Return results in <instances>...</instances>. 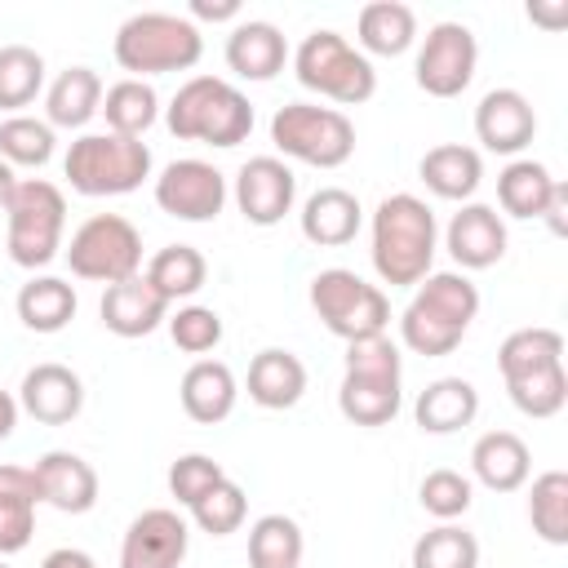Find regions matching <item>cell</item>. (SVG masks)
I'll list each match as a JSON object with an SVG mask.
<instances>
[{
	"instance_id": "31",
	"label": "cell",
	"mask_w": 568,
	"mask_h": 568,
	"mask_svg": "<svg viewBox=\"0 0 568 568\" xmlns=\"http://www.w3.org/2000/svg\"><path fill=\"white\" fill-rule=\"evenodd\" d=\"M18 320L31 328V333H62L71 320H75V288L58 275H31L22 288H18Z\"/></svg>"
},
{
	"instance_id": "38",
	"label": "cell",
	"mask_w": 568,
	"mask_h": 568,
	"mask_svg": "<svg viewBox=\"0 0 568 568\" xmlns=\"http://www.w3.org/2000/svg\"><path fill=\"white\" fill-rule=\"evenodd\" d=\"M528 524L541 541L550 546H568V475L564 470H546L532 479L528 493Z\"/></svg>"
},
{
	"instance_id": "36",
	"label": "cell",
	"mask_w": 568,
	"mask_h": 568,
	"mask_svg": "<svg viewBox=\"0 0 568 568\" xmlns=\"http://www.w3.org/2000/svg\"><path fill=\"white\" fill-rule=\"evenodd\" d=\"M302 550V528L288 515H262L248 528V568H297Z\"/></svg>"
},
{
	"instance_id": "41",
	"label": "cell",
	"mask_w": 568,
	"mask_h": 568,
	"mask_svg": "<svg viewBox=\"0 0 568 568\" xmlns=\"http://www.w3.org/2000/svg\"><path fill=\"white\" fill-rule=\"evenodd\" d=\"M191 510V519H195V528L200 532H209V537H226V532H235L240 524H244V515H248V497H244V488L235 484V479H217L195 506H186Z\"/></svg>"
},
{
	"instance_id": "42",
	"label": "cell",
	"mask_w": 568,
	"mask_h": 568,
	"mask_svg": "<svg viewBox=\"0 0 568 568\" xmlns=\"http://www.w3.org/2000/svg\"><path fill=\"white\" fill-rule=\"evenodd\" d=\"M506 390L524 417H555L568 404V373H564V364H555V368H541L532 377L506 382Z\"/></svg>"
},
{
	"instance_id": "28",
	"label": "cell",
	"mask_w": 568,
	"mask_h": 568,
	"mask_svg": "<svg viewBox=\"0 0 568 568\" xmlns=\"http://www.w3.org/2000/svg\"><path fill=\"white\" fill-rule=\"evenodd\" d=\"M475 413H479V390L466 377H435L413 404V417L426 435H453L470 426Z\"/></svg>"
},
{
	"instance_id": "45",
	"label": "cell",
	"mask_w": 568,
	"mask_h": 568,
	"mask_svg": "<svg viewBox=\"0 0 568 568\" xmlns=\"http://www.w3.org/2000/svg\"><path fill=\"white\" fill-rule=\"evenodd\" d=\"M217 479H226V470L209 453H182L169 466V493L178 497V506H195Z\"/></svg>"
},
{
	"instance_id": "14",
	"label": "cell",
	"mask_w": 568,
	"mask_h": 568,
	"mask_svg": "<svg viewBox=\"0 0 568 568\" xmlns=\"http://www.w3.org/2000/svg\"><path fill=\"white\" fill-rule=\"evenodd\" d=\"M293 200H297V178L280 155H253L240 164L235 204H240L244 222L275 226V222H284V213H293Z\"/></svg>"
},
{
	"instance_id": "35",
	"label": "cell",
	"mask_w": 568,
	"mask_h": 568,
	"mask_svg": "<svg viewBox=\"0 0 568 568\" xmlns=\"http://www.w3.org/2000/svg\"><path fill=\"white\" fill-rule=\"evenodd\" d=\"M102 115H106V133L120 138H142L155 115H160V98L146 80H115L111 89H102Z\"/></svg>"
},
{
	"instance_id": "7",
	"label": "cell",
	"mask_w": 568,
	"mask_h": 568,
	"mask_svg": "<svg viewBox=\"0 0 568 568\" xmlns=\"http://www.w3.org/2000/svg\"><path fill=\"white\" fill-rule=\"evenodd\" d=\"M293 71H297V84H302V89H311V93H320V98H328V102H342V106H359V102H368L373 89H377L373 62H368L346 36H337V31H328V27L311 31V36L297 44Z\"/></svg>"
},
{
	"instance_id": "17",
	"label": "cell",
	"mask_w": 568,
	"mask_h": 568,
	"mask_svg": "<svg viewBox=\"0 0 568 568\" xmlns=\"http://www.w3.org/2000/svg\"><path fill=\"white\" fill-rule=\"evenodd\" d=\"M537 133V111L519 89H488L475 106V138L493 155H519Z\"/></svg>"
},
{
	"instance_id": "18",
	"label": "cell",
	"mask_w": 568,
	"mask_h": 568,
	"mask_svg": "<svg viewBox=\"0 0 568 568\" xmlns=\"http://www.w3.org/2000/svg\"><path fill=\"white\" fill-rule=\"evenodd\" d=\"M36 493L44 506L62 510V515H84L98 506V470L80 457V453H67V448H53L44 453L36 466Z\"/></svg>"
},
{
	"instance_id": "4",
	"label": "cell",
	"mask_w": 568,
	"mask_h": 568,
	"mask_svg": "<svg viewBox=\"0 0 568 568\" xmlns=\"http://www.w3.org/2000/svg\"><path fill=\"white\" fill-rule=\"evenodd\" d=\"M111 53L129 71V80L164 75V71H191L204 53V36L182 13L146 9V13H133V18L120 22V31L111 40Z\"/></svg>"
},
{
	"instance_id": "19",
	"label": "cell",
	"mask_w": 568,
	"mask_h": 568,
	"mask_svg": "<svg viewBox=\"0 0 568 568\" xmlns=\"http://www.w3.org/2000/svg\"><path fill=\"white\" fill-rule=\"evenodd\" d=\"M18 408L44 426H67L84 408V382L67 364H36L18 386Z\"/></svg>"
},
{
	"instance_id": "25",
	"label": "cell",
	"mask_w": 568,
	"mask_h": 568,
	"mask_svg": "<svg viewBox=\"0 0 568 568\" xmlns=\"http://www.w3.org/2000/svg\"><path fill=\"white\" fill-rule=\"evenodd\" d=\"M306 395V364L284 351V346H266L253 355L248 364V399L257 408H293Z\"/></svg>"
},
{
	"instance_id": "32",
	"label": "cell",
	"mask_w": 568,
	"mask_h": 568,
	"mask_svg": "<svg viewBox=\"0 0 568 568\" xmlns=\"http://www.w3.org/2000/svg\"><path fill=\"white\" fill-rule=\"evenodd\" d=\"M146 284L173 306V302H182V297H195L200 288H204V280H209V262H204V253L195 248V244H164L151 262H146Z\"/></svg>"
},
{
	"instance_id": "52",
	"label": "cell",
	"mask_w": 568,
	"mask_h": 568,
	"mask_svg": "<svg viewBox=\"0 0 568 568\" xmlns=\"http://www.w3.org/2000/svg\"><path fill=\"white\" fill-rule=\"evenodd\" d=\"M0 568H9V564H4V559H0Z\"/></svg>"
},
{
	"instance_id": "46",
	"label": "cell",
	"mask_w": 568,
	"mask_h": 568,
	"mask_svg": "<svg viewBox=\"0 0 568 568\" xmlns=\"http://www.w3.org/2000/svg\"><path fill=\"white\" fill-rule=\"evenodd\" d=\"M191 13L204 22H226L240 18V0H191Z\"/></svg>"
},
{
	"instance_id": "9",
	"label": "cell",
	"mask_w": 568,
	"mask_h": 568,
	"mask_svg": "<svg viewBox=\"0 0 568 568\" xmlns=\"http://www.w3.org/2000/svg\"><path fill=\"white\" fill-rule=\"evenodd\" d=\"M311 306L320 315V324L342 337L346 346L351 342H364V337H382L386 324H390V302L377 284H368L364 275L346 271V266H328L311 280Z\"/></svg>"
},
{
	"instance_id": "23",
	"label": "cell",
	"mask_w": 568,
	"mask_h": 568,
	"mask_svg": "<svg viewBox=\"0 0 568 568\" xmlns=\"http://www.w3.org/2000/svg\"><path fill=\"white\" fill-rule=\"evenodd\" d=\"M178 395H182V408H186L191 422L217 426V422L231 417L240 386H235V373H231L222 359H195V364L182 373Z\"/></svg>"
},
{
	"instance_id": "5",
	"label": "cell",
	"mask_w": 568,
	"mask_h": 568,
	"mask_svg": "<svg viewBox=\"0 0 568 568\" xmlns=\"http://www.w3.org/2000/svg\"><path fill=\"white\" fill-rule=\"evenodd\" d=\"M399 377H404V359L399 346L382 333V337H364L346 346V373L337 386V408L346 422L355 426H386L399 413Z\"/></svg>"
},
{
	"instance_id": "2",
	"label": "cell",
	"mask_w": 568,
	"mask_h": 568,
	"mask_svg": "<svg viewBox=\"0 0 568 568\" xmlns=\"http://www.w3.org/2000/svg\"><path fill=\"white\" fill-rule=\"evenodd\" d=\"M479 315V288L462 271H430L399 315V337L413 355H453Z\"/></svg>"
},
{
	"instance_id": "34",
	"label": "cell",
	"mask_w": 568,
	"mask_h": 568,
	"mask_svg": "<svg viewBox=\"0 0 568 568\" xmlns=\"http://www.w3.org/2000/svg\"><path fill=\"white\" fill-rule=\"evenodd\" d=\"M555 364H564V337L555 328H515L497 346L501 382H519V377H532V373L555 368Z\"/></svg>"
},
{
	"instance_id": "16",
	"label": "cell",
	"mask_w": 568,
	"mask_h": 568,
	"mask_svg": "<svg viewBox=\"0 0 568 568\" xmlns=\"http://www.w3.org/2000/svg\"><path fill=\"white\" fill-rule=\"evenodd\" d=\"M444 248L462 271H488L506 257V222L493 204H462L444 226Z\"/></svg>"
},
{
	"instance_id": "11",
	"label": "cell",
	"mask_w": 568,
	"mask_h": 568,
	"mask_svg": "<svg viewBox=\"0 0 568 568\" xmlns=\"http://www.w3.org/2000/svg\"><path fill=\"white\" fill-rule=\"evenodd\" d=\"M67 266H71V275L106 284V288L120 280H133V275H142V235L120 213H93L89 222H80L71 231Z\"/></svg>"
},
{
	"instance_id": "3",
	"label": "cell",
	"mask_w": 568,
	"mask_h": 568,
	"mask_svg": "<svg viewBox=\"0 0 568 568\" xmlns=\"http://www.w3.org/2000/svg\"><path fill=\"white\" fill-rule=\"evenodd\" d=\"M164 124L182 142H209V146H240L253 133V102L222 75H191L169 111Z\"/></svg>"
},
{
	"instance_id": "30",
	"label": "cell",
	"mask_w": 568,
	"mask_h": 568,
	"mask_svg": "<svg viewBox=\"0 0 568 568\" xmlns=\"http://www.w3.org/2000/svg\"><path fill=\"white\" fill-rule=\"evenodd\" d=\"M355 36H359V53H382L395 58L417 40V13L404 0H373L359 9L355 18Z\"/></svg>"
},
{
	"instance_id": "12",
	"label": "cell",
	"mask_w": 568,
	"mask_h": 568,
	"mask_svg": "<svg viewBox=\"0 0 568 568\" xmlns=\"http://www.w3.org/2000/svg\"><path fill=\"white\" fill-rule=\"evenodd\" d=\"M479 67V40L466 22H435L417 49V89L430 98H457L475 80Z\"/></svg>"
},
{
	"instance_id": "48",
	"label": "cell",
	"mask_w": 568,
	"mask_h": 568,
	"mask_svg": "<svg viewBox=\"0 0 568 568\" xmlns=\"http://www.w3.org/2000/svg\"><path fill=\"white\" fill-rule=\"evenodd\" d=\"M40 568H98V564L84 550H75V546H58V550H49L40 559Z\"/></svg>"
},
{
	"instance_id": "8",
	"label": "cell",
	"mask_w": 568,
	"mask_h": 568,
	"mask_svg": "<svg viewBox=\"0 0 568 568\" xmlns=\"http://www.w3.org/2000/svg\"><path fill=\"white\" fill-rule=\"evenodd\" d=\"M271 142L288 160H302V164H315V169H337L355 155V124L337 106L284 102L271 115Z\"/></svg>"
},
{
	"instance_id": "24",
	"label": "cell",
	"mask_w": 568,
	"mask_h": 568,
	"mask_svg": "<svg viewBox=\"0 0 568 568\" xmlns=\"http://www.w3.org/2000/svg\"><path fill=\"white\" fill-rule=\"evenodd\" d=\"M470 470L484 488L493 493H515L528 484V470H532V457H528V444L515 435V430H488L475 439L470 448Z\"/></svg>"
},
{
	"instance_id": "22",
	"label": "cell",
	"mask_w": 568,
	"mask_h": 568,
	"mask_svg": "<svg viewBox=\"0 0 568 568\" xmlns=\"http://www.w3.org/2000/svg\"><path fill=\"white\" fill-rule=\"evenodd\" d=\"M364 209L346 186H320L315 195H306L302 204V235L320 248H342L359 235Z\"/></svg>"
},
{
	"instance_id": "49",
	"label": "cell",
	"mask_w": 568,
	"mask_h": 568,
	"mask_svg": "<svg viewBox=\"0 0 568 568\" xmlns=\"http://www.w3.org/2000/svg\"><path fill=\"white\" fill-rule=\"evenodd\" d=\"M528 18L532 22H541V27H550V31H559L564 22H568V4H528Z\"/></svg>"
},
{
	"instance_id": "29",
	"label": "cell",
	"mask_w": 568,
	"mask_h": 568,
	"mask_svg": "<svg viewBox=\"0 0 568 568\" xmlns=\"http://www.w3.org/2000/svg\"><path fill=\"white\" fill-rule=\"evenodd\" d=\"M36 475L27 466H0V559L27 550L31 532H36Z\"/></svg>"
},
{
	"instance_id": "13",
	"label": "cell",
	"mask_w": 568,
	"mask_h": 568,
	"mask_svg": "<svg viewBox=\"0 0 568 568\" xmlns=\"http://www.w3.org/2000/svg\"><path fill=\"white\" fill-rule=\"evenodd\" d=\"M155 204L178 222H213L226 204V178L209 160H173L155 178Z\"/></svg>"
},
{
	"instance_id": "27",
	"label": "cell",
	"mask_w": 568,
	"mask_h": 568,
	"mask_svg": "<svg viewBox=\"0 0 568 568\" xmlns=\"http://www.w3.org/2000/svg\"><path fill=\"white\" fill-rule=\"evenodd\" d=\"M417 173H422L426 191H435L439 200H470L484 182V155L462 142H439L422 155Z\"/></svg>"
},
{
	"instance_id": "51",
	"label": "cell",
	"mask_w": 568,
	"mask_h": 568,
	"mask_svg": "<svg viewBox=\"0 0 568 568\" xmlns=\"http://www.w3.org/2000/svg\"><path fill=\"white\" fill-rule=\"evenodd\" d=\"M13 191H18V173H13V164H4V160H0V213L9 209Z\"/></svg>"
},
{
	"instance_id": "10",
	"label": "cell",
	"mask_w": 568,
	"mask_h": 568,
	"mask_svg": "<svg viewBox=\"0 0 568 568\" xmlns=\"http://www.w3.org/2000/svg\"><path fill=\"white\" fill-rule=\"evenodd\" d=\"M4 222H9V235H4V248L18 266L36 271V266H49L58 253H62V226H67V200L53 182L44 178H27L18 182L9 209H4Z\"/></svg>"
},
{
	"instance_id": "37",
	"label": "cell",
	"mask_w": 568,
	"mask_h": 568,
	"mask_svg": "<svg viewBox=\"0 0 568 568\" xmlns=\"http://www.w3.org/2000/svg\"><path fill=\"white\" fill-rule=\"evenodd\" d=\"M44 89V58L31 44H0V111L22 115Z\"/></svg>"
},
{
	"instance_id": "21",
	"label": "cell",
	"mask_w": 568,
	"mask_h": 568,
	"mask_svg": "<svg viewBox=\"0 0 568 568\" xmlns=\"http://www.w3.org/2000/svg\"><path fill=\"white\" fill-rule=\"evenodd\" d=\"M288 62V44H284V31L266 18H248V22H235L231 36H226V67L240 75V80H275Z\"/></svg>"
},
{
	"instance_id": "26",
	"label": "cell",
	"mask_w": 568,
	"mask_h": 568,
	"mask_svg": "<svg viewBox=\"0 0 568 568\" xmlns=\"http://www.w3.org/2000/svg\"><path fill=\"white\" fill-rule=\"evenodd\" d=\"M98 111H102V75L93 67H67L44 89L49 129H84Z\"/></svg>"
},
{
	"instance_id": "47",
	"label": "cell",
	"mask_w": 568,
	"mask_h": 568,
	"mask_svg": "<svg viewBox=\"0 0 568 568\" xmlns=\"http://www.w3.org/2000/svg\"><path fill=\"white\" fill-rule=\"evenodd\" d=\"M541 217H546V226H550L555 235H568V186H564V182L555 186V195H550V204H546Z\"/></svg>"
},
{
	"instance_id": "33",
	"label": "cell",
	"mask_w": 568,
	"mask_h": 568,
	"mask_svg": "<svg viewBox=\"0 0 568 568\" xmlns=\"http://www.w3.org/2000/svg\"><path fill=\"white\" fill-rule=\"evenodd\" d=\"M555 186H559V178H550V169L541 160H510L497 173V200L510 217H541Z\"/></svg>"
},
{
	"instance_id": "1",
	"label": "cell",
	"mask_w": 568,
	"mask_h": 568,
	"mask_svg": "<svg viewBox=\"0 0 568 568\" xmlns=\"http://www.w3.org/2000/svg\"><path fill=\"white\" fill-rule=\"evenodd\" d=\"M439 248V226L426 200L395 191L373 209V271L390 288L422 284Z\"/></svg>"
},
{
	"instance_id": "6",
	"label": "cell",
	"mask_w": 568,
	"mask_h": 568,
	"mask_svg": "<svg viewBox=\"0 0 568 568\" xmlns=\"http://www.w3.org/2000/svg\"><path fill=\"white\" fill-rule=\"evenodd\" d=\"M62 173L80 195H129L151 178V146L120 133H80L67 146Z\"/></svg>"
},
{
	"instance_id": "40",
	"label": "cell",
	"mask_w": 568,
	"mask_h": 568,
	"mask_svg": "<svg viewBox=\"0 0 568 568\" xmlns=\"http://www.w3.org/2000/svg\"><path fill=\"white\" fill-rule=\"evenodd\" d=\"M53 146H58V138H53V129H49V120H36V115H9V120H0V160L4 164H22V169H40V164H49L53 160Z\"/></svg>"
},
{
	"instance_id": "50",
	"label": "cell",
	"mask_w": 568,
	"mask_h": 568,
	"mask_svg": "<svg viewBox=\"0 0 568 568\" xmlns=\"http://www.w3.org/2000/svg\"><path fill=\"white\" fill-rule=\"evenodd\" d=\"M18 399L9 395V390H0V439H9L13 435V426H18Z\"/></svg>"
},
{
	"instance_id": "43",
	"label": "cell",
	"mask_w": 568,
	"mask_h": 568,
	"mask_svg": "<svg viewBox=\"0 0 568 568\" xmlns=\"http://www.w3.org/2000/svg\"><path fill=\"white\" fill-rule=\"evenodd\" d=\"M417 501H422V510L435 515L439 524H453V519H462V515L470 510L475 488H470V479H466L462 470H448V466H444V470H430V475L422 479Z\"/></svg>"
},
{
	"instance_id": "15",
	"label": "cell",
	"mask_w": 568,
	"mask_h": 568,
	"mask_svg": "<svg viewBox=\"0 0 568 568\" xmlns=\"http://www.w3.org/2000/svg\"><path fill=\"white\" fill-rule=\"evenodd\" d=\"M186 546H191L186 519L169 506H151L124 528L120 568H182Z\"/></svg>"
},
{
	"instance_id": "20",
	"label": "cell",
	"mask_w": 568,
	"mask_h": 568,
	"mask_svg": "<svg viewBox=\"0 0 568 568\" xmlns=\"http://www.w3.org/2000/svg\"><path fill=\"white\" fill-rule=\"evenodd\" d=\"M98 315H102L106 333H115V337H146L169 320V302L146 284V275H133L102 293Z\"/></svg>"
},
{
	"instance_id": "44",
	"label": "cell",
	"mask_w": 568,
	"mask_h": 568,
	"mask_svg": "<svg viewBox=\"0 0 568 568\" xmlns=\"http://www.w3.org/2000/svg\"><path fill=\"white\" fill-rule=\"evenodd\" d=\"M169 337H173V346L186 351V355H209V351L222 342V315H217L213 306L186 302V306H178V311L169 315Z\"/></svg>"
},
{
	"instance_id": "39",
	"label": "cell",
	"mask_w": 568,
	"mask_h": 568,
	"mask_svg": "<svg viewBox=\"0 0 568 568\" xmlns=\"http://www.w3.org/2000/svg\"><path fill=\"white\" fill-rule=\"evenodd\" d=\"M413 568H479V541L462 524H435L413 541Z\"/></svg>"
}]
</instances>
